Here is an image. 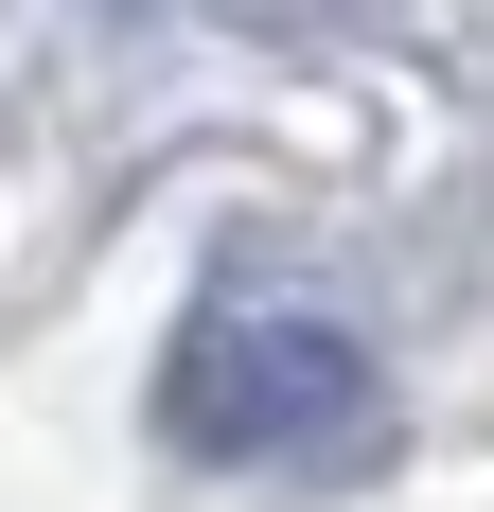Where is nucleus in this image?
Wrapping results in <instances>:
<instances>
[{
	"mask_svg": "<svg viewBox=\"0 0 494 512\" xmlns=\"http://www.w3.org/2000/svg\"><path fill=\"white\" fill-rule=\"evenodd\" d=\"M159 424H177L195 460H230V477H353L389 442V371H371V336H336V318L283 301V283H212V301L177 318Z\"/></svg>",
	"mask_w": 494,
	"mask_h": 512,
	"instance_id": "1",
	"label": "nucleus"
}]
</instances>
